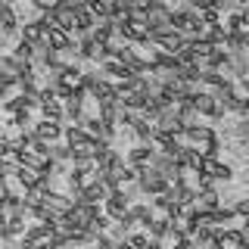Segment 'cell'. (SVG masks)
I'll list each match as a JSON object with an SVG mask.
<instances>
[{
	"label": "cell",
	"instance_id": "cell-7",
	"mask_svg": "<svg viewBox=\"0 0 249 249\" xmlns=\"http://www.w3.org/2000/svg\"><path fill=\"white\" fill-rule=\"evenodd\" d=\"M162 249H193V237H187L184 231H178V228H171L165 237L159 240Z\"/></svg>",
	"mask_w": 249,
	"mask_h": 249
},
{
	"label": "cell",
	"instance_id": "cell-13",
	"mask_svg": "<svg viewBox=\"0 0 249 249\" xmlns=\"http://www.w3.org/2000/svg\"><path fill=\"white\" fill-rule=\"evenodd\" d=\"M131 131H134V137L140 140V143H150L153 134H156V124H153L150 119H143V115H137L134 124H131Z\"/></svg>",
	"mask_w": 249,
	"mask_h": 249
},
{
	"label": "cell",
	"instance_id": "cell-30",
	"mask_svg": "<svg viewBox=\"0 0 249 249\" xmlns=\"http://www.w3.org/2000/svg\"><path fill=\"white\" fill-rule=\"evenodd\" d=\"M31 3H35V6H37V10H41V13H44V10H56V6L62 3V0H31Z\"/></svg>",
	"mask_w": 249,
	"mask_h": 249
},
{
	"label": "cell",
	"instance_id": "cell-32",
	"mask_svg": "<svg viewBox=\"0 0 249 249\" xmlns=\"http://www.w3.org/2000/svg\"><path fill=\"white\" fill-rule=\"evenodd\" d=\"M240 16H243V25L249 28V6H240Z\"/></svg>",
	"mask_w": 249,
	"mask_h": 249
},
{
	"label": "cell",
	"instance_id": "cell-20",
	"mask_svg": "<svg viewBox=\"0 0 249 249\" xmlns=\"http://www.w3.org/2000/svg\"><path fill=\"white\" fill-rule=\"evenodd\" d=\"M171 228H175V224H171L168 218H153V221L146 224V231H150V237H153V240H162Z\"/></svg>",
	"mask_w": 249,
	"mask_h": 249
},
{
	"label": "cell",
	"instance_id": "cell-21",
	"mask_svg": "<svg viewBox=\"0 0 249 249\" xmlns=\"http://www.w3.org/2000/svg\"><path fill=\"white\" fill-rule=\"evenodd\" d=\"M41 112H44L47 122H62V115H66L59 100H47V103H41Z\"/></svg>",
	"mask_w": 249,
	"mask_h": 249
},
{
	"label": "cell",
	"instance_id": "cell-27",
	"mask_svg": "<svg viewBox=\"0 0 249 249\" xmlns=\"http://www.w3.org/2000/svg\"><path fill=\"white\" fill-rule=\"evenodd\" d=\"M124 240H128V243L134 246V249H143L146 243H150V233H128Z\"/></svg>",
	"mask_w": 249,
	"mask_h": 249
},
{
	"label": "cell",
	"instance_id": "cell-12",
	"mask_svg": "<svg viewBox=\"0 0 249 249\" xmlns=\"http://www.w3.org/2000/svg\"><path fill=\"white\" fill-rule=\"evenodd\" d=\"M153 153H156V150H153L150 143H140V146H134V150H128V165H137V168L150 165Z\"/></svg>",
	"mask_w": 249,
	"mask_h": 249
},
{
	"label": "cell",
	"instance_id": "cell-3",
	"mask_svg": "<svg viewBox=\"0 0 249 249\" xmlns=\"http://www.w3.org/2000/svg\"><path fill=\"white\" fill-rule=\"evenodd\" d=\"M150 165H153L156 171H162V175L168 178V184H175V181H181V178H184V168L178 165V159H175V156H165V153H153Z\"/></svg>",
	"mask_w": 249,
	"mask_h": 249
},
{
	"label": "cell",
	"instance_id": "cell-33",
	"mask_svg": "<svg viewBox=\"0 0 249 249\" xmlns=\"http://www.w3.org/2000/svg\"><path fill=\"white\" fill-rule=\"evenodd\" d=\"M143 249H162V243H159V240H153V237H150V243H146Z\"/></svg>",
	"mask_w": 249,
	"mask_h": 249
},
{
	"label": "cell",
	"instance_id": "cell-28",
	"mask_svg": "<svg viewBox=\"0 0 249 249\" xmlns=\"http://www.w3.org/2000/svg\"><path fill=\"white\" fill-rule=\"evenodd\" d=\"M212 6H215L218 13H233V10H240L237 0H212Z\"/></svg>",
	"mask_w": 249,
	"mask_h": 249
},
{
	"label": "cell",
	"instance_id": "cell-19",
	"mask_svg": "<svg viewBox=\"0 0 249 249\" xmlns=\"http://www.w3.org/2000/svg\"><path fill=\"white\" fill-rule=\"evenodd\" d=\"M37 175H41V171H37V168H31V165H19V168H16V181L25 187V190L37 184Z\"/></svg>",
	"mask_w": 249,
	"mask_h": 249
},
{
	"label": "cell",
	"instance_id": "cell-17",
	"mask_svg": "<svg viewBox=\"0 0 249 249\" xmlns=\"http://www.w3.org/2000/svg\"><path fill=\"white\" fill-rule=\"evenodd\" d=\"M97 25V19L88 13V6L84 10H75V35L81 37V35H90V28Z\"/></svg>",
	"mask_w": 249,
	"mask_h": 249
},
{
	"label": "cell",
	"instance_id": "cell-23",
	"mask_svg": "<svg viewBox=\"0 0 249 249\" xmlns=\"http://www.w3.org/2000/svg\"><path fill=\"white\" fill-rule=\"evenodd\" d=\"M13 56L22 59V62H31V59H35V44H31V41H22V37H19V44H16Z\"/></svg>",
	"mask_w": 249,
	"mask_h": 249
},
{
	"label": "cell",
	"instance_id": "cell-25",
	"mask_svg": "<svg viewBox=\"0 0 249 249\" xmlns=\"http://www.w3.org/2000/svg\"><path fill=\"white\" fill-rule=\"evenodd\" d=\"M196 13H199V22H202V25H218V22H221V13H218L212 3L202 6V10H196Z\"/></svg>",
	"mask_w": 249,
	"mask_h": 249
},
{
	"label": "cell",
	"instance_id": "cell-10",
	"mask_svg": "<svg viewBox=\"0 0 249 249\" xmlns=\"http://www.w3.org/2000/svg\"><path fill=\"white\" fill-rule=\"evenodd\" d=\"M193 206L202 209V212H215L218 206H221V196H218V190H196V199H193Z\"/></svg>",
	"mask_w": 249,
	"mask_h": 249
},
{
	"label": "cell",
	"instance_id": "cell-4",
	"mask_svg": "<svg viewBox=\"0 0 249 249\" xmlns=\"http://www.w3.org/2000/svg\"><path fill=\"white\" fill-rule=\"evenodd\" d=\"M103 206H106V215L112 218V221H115V218H122L124 212H128V206H131V202H128V190H124V187H119V190H112V193L106 196V202H103Z\"/></svg>",
	"mask_w": 249,
	"mask_h": 249
},
{
	"label": "cell",
	"instance_id": "cell-6",
	"mask_svg": "<svg viewBox=\"0 0 249 249\" xmlns=\"http://www.w3.org/2000/svg\"><path fill=\"white\" fill-rule=\"evenodd\" d=\"M31 131H35V134L41 137L44 143H56V140L62 137V131H66V128H62V122H47V119H44V122H37Z\"/></svg>",
	"mask_w": 249,
	"mask_h": 249
},
{
	"label": "cell",
	"instance_id": "cell-8",
	"mask_svg": "<svg viewBox=\"0 0 249 249\" xmlns=\"http://www.w3.org/2000/svg\"><path fill=\"white\" fill-rule=\"evenodd\" d=\"M19 31V16H16V10L10 3H0V35H16Z\"/></svg>",
	"mask_w": 249,
	"mask_h": 249
},
{
	"label": "cell",
	"instance_id": "cell-36",
	"mask_svg": "<svg viewBox=\"0 0 249 249\" xmlns=\"http://www.w3.org/2000/svg\"><path fill=\"white\" fill-rule=\"evenodd\" d=\"M237 6H246V0H237Z\"/></svg>",
	"mask_w": 249,
	"mask_h": 249
},
{
	"label": "cell",
	"instance_id": "cell-14",
	"mask_svg": "<svg viewBox=\"0 0 249 249\" xmlns=\"http://www.w3.org/2000/svg\"><path fill=\"white\" fill-rule=\"evenodd\" d=\"M202 171L212 175L215 181H231V178H233L231 165H228V162H218V159H206V168H202Z\"/></svg>",
	"mask_w": 249,
	"mask_h": 249
},
{
	"label": "cell",
	"instance_id": "cell-18",
	"mask_svg": "<svg viewBox=\"0 0 249 249\" xmlns=\"http://www.w3.org/2000/svg\"><path fill=\"white\" fill-rule=\"evenodd\" d=\"M50 159L56 162V165L69 162V159H72V146H69L66 140H56V143H50Z\"/></svg>",
	"mask_w": 249,
	"mask_h": 249
},
{
	"label": "cell",
	"instance_id": "cell-11",
	"mask_svg": "<svg viewBox=\"0 0 249 249\" xmlns=\"http://www.w3.org/2000/svg\"><path fill=\"white\" fill-rule=\"evenodd\" d=\"M62 137H66V143L69 146H84V143H90V134L84 131V124H69L66 131H62Z\"/></svg>",
	"mask_w": 249,
	"mask_h": 249
},
{
	"label": "cell",
	"instance_id": "cell-29",
	"mask_svg": "<svg viewBox=\"0 0 249 249\" xmlns=\"http://www.w3.org/2000/svg\"><path fill=\"white\" fill-rule=\"evenodd\" d=\"M231 209H233V215H237V218H249V199H237Z\"/></svg>",
	"mask_w": 249,
	"mask_h": 249
},
{
	"label": "cell",
	"instance_id": "cell-22",
	"mask_svg": "<svg viewBox=\"0 0 249 249\" xmlns=\"http://www.w3.org/2000/svg\"><path fill=\"white\" fill-rule=\"evenodd\" d=\"M128 212L134 215V221H140L143 228H146V224H150L153 218H156V215H153V209H150V206H143V202H137V206H128Z\"/></svg>",
	"mask_w": 249,
	"mask_h": 249
},
{
	"label": "cell",
	"instance_id": "cell-38",
	"mask_svg": "<svg viewBox=\"0 0 249 249\" xmlns=\"http://www.w3.org/2000/svg\"><path fill=\"white\" fill-rule=\"evenodd\" d=\"M246 178H249V171H246Z\"/></svg>",
	"mask_w": 249,
	"mask_h": 249
},
{
	"label": "cell",
	"instance_id": "cell-1",
	"mask_svg": "<svg viewBox=\"0 0 249 249\" xmlns=\"http://www.w3.org/2000/svg\"><path fill=\"white\" fill-rule=\"evenodd\" d=\"M137 190L140 193H146V196H159V193H165L168 190V178L165 175H162V171H156L153 165H143V168H140V175H137Z\"/></svg>",
	"mask_w": 249,
	"mask_h": 249
},
{
	"label": "cell",
	"instance_id": "cell-16",
	"mask_svg": "<svg viewBox=\"0 0 249 249\" xmlns=\"http://www.w3.org/2000/svg\"><path fill=\"white\" fill-rule=\"evenodd\" d=\"M90 37H93L97 44H106V41H112V37H115V25H112L109 19H100L97 25L90 28Z\"/></svg>",
	"mask_w": 249,
	"mask_h": 249
},
{
	"label": "cell",
	"instance_id": "cell-9",
	"mask_svg": "<svg viewBox=\"0 0 249 249\" xmlns=\"http://www.w3.org/2000/svg\"><path fill=\"white\" fill-rule=\"evenodd\" d=\"M97 103H106V100H119V93H115V84L109 81V78H97V84L88 90Z\"/></svg>",
	"mask_w": 249,
	"mask_h": 249
},
{
	"label": "cell",
	"instance_id": "cell-15",
	"mask_svg": "<svg viewBox=\"0 0 249 249\" xmlns=\"http://www.w3.org/2000/svg\"><path fill=\"white\" fill-rule=\"evenodd\" d=\"M53 19H56V28H62V31H69V35H72L75 31V10H69V6H56V10H53Z\"/></svg>",
	"mask_w": 249,
	"mask_h": 249
},
{
	"label": "cell",
	"instance_id": "cell-2",
	"mask_svg": "<svg viewBox=\"0 0 249 249\" xmlns=\"http://www.w3.org/2000/svg\"><path fill=\"white\" fill-rule=\"evenodd\" d=\"M190 103H193V109H196V115H209V119H221L224 115V109L215 103V97L209 90H196V93H190Z\"/></svg>",
	"mask_w": 249,
	"mask_h": 249
},
{
	"label": "cell",
	"instance_id": "cell-24",
	"mask_svg": "<svg viewBox=\"0 0 249 249\" xmlns=\"http://www.w3.org/2000/svg\"><path fill=\"white\" fill-rule=\"evenodd\" d=\"M88 13L93 16V19H109V0H90L88 3Z\"/></svg>",
	"mask_w": 249,
	"mask_h": 249
},
{
	"label": "cell",
	"instance_id": "cell-37",
	"mask_svg": "<svg viewBox=\"0 0 249 249\" xmlns=\"http://www.w3.org/2000/svg\"><path fill=\"white\" fill-rule=\"evenodd\" d=\"M0 137H3V124H0Z\"/></svg>",
	"mask_w": 249,
	"mask_h": 249
},
{
	"label": "cell",
	"instance_id": "cell-26",
	"mask_svg": "<svg viewBox=\"0 0 249 249\" xmlns=\"http://www.w3.org/2000/svg\"><path fill=\"white\" fill-rule=\"evenodd\" d=\"M6 124H13V128H22V131H28V124H31V115H28V109H16V112H13V119L6 122Z\"/></svg>",
	"mask_w": 249,
	"mask_h": 249
},
{
	"label": "cell",
	"instance_id": "cell-35",
	"mask_svg": "<svg viewBox=\"0 0 249 249\" xmlns=\"http://www.w3.org/2000/svg\"><path fill=\"white\" fill-rule=\"evenodd\" d=\"M237 249H249V237H246V240H243V243H240Z\"/></svg>",
	"mask_w": 249,
	"mask_h": 249
},
{
	"label": "cell",
	"instance_id": "cell-34",
	"mask_svg": "<svg viewBox=\"0 0 249 249\" xmlns=\"http://www.w3.org/2000/svg\"><path fill=\"white\" fill-rule=\"evenodd\" d=\"M240 231H243V237H249V218H243V228Z\"/></svg>",
	"mask_w": 249,
	"mask_h": 249
},
{
	"label": "cell",
	"instance_id": "cell-5",
	"mask_svg": "<svg viewBox=\"0 0 249 249\" xmlns=\"http://www.w3.org/2000/svg\"><path fill=\"white\" fill-rule=\"evenodd\" d=\"M41 202L47 209H53L56 215H66V212H72V196H66V193H56V190H47L44 196H41Z\"/></svg>",
	"mask_w": 249,
	"mask_h": 249
},
{
	"label": "cell",
	"instance_id": "cell-31",
	"mask_svg": "<svg viewBox=\"0 0 249 249\" xmlns=\"http://www.w3.org/2000/svg\"><path fill=\"white\" fill-rule=\"evenodd\" d=\"M90 0H62V6H69V10H84Z\"/></svg>",
	"mask_w": 249,
	"mask_h": 249
}]
</instances>
